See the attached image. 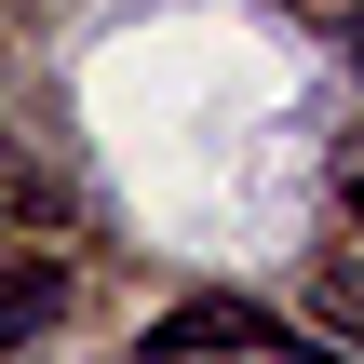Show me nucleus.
I'll list each match as a JSON object with an SVG mask.
<instances>
[{"label": "nucleus", "mask_w": 364, "mask_h": 364, "mask_svg": "<svg viewBox=\"0 0 364 364\" xmlns=\"http://www.w3.org/2000/svg\"><path fill=\"white\" fill-rule=\"evenodd\" d=\"M54 311H68V270H41V257H14V270H0V364L27 351V338H54Z\"/></svg>", "instance_id": "obj_1"}, {"label": "nucleus", "mask_w": 364, "mask_h": 364, "mask_svg": "<svg viewBox=\"0 0 364 364\" xmlns=\"http://www.w3.org/2000/svg\"><path fill=\"white\" fill-rule=\"evenodd\" d=\"M351 68H364V14H351Z\"/></svg>", "instance_id": "obj_2"}, {"label": "nucleus", "mask_w": 364, "mask_h": 364, "mask_svg": "<svg viewBox=\"0 0 364 364\" xmlns=\"http://www.w3.org/2000/svg\"><path fill=\"white\" fill-rule=\"evenodd\" d=\"M351 216H364V176H351Z\"/></svg>", "instance_id": "obj_3"}]
</instances>
